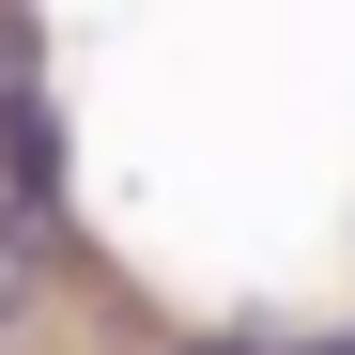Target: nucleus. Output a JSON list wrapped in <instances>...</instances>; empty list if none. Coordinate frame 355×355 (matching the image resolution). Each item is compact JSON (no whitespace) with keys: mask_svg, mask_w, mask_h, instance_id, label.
<instances>
[{"mask_svg":"<svg viewBox=\"0 0 355 355\" xmlns=\"http://www.w3.org/2000/svg\"><path fill=\"white\" fill-rule=\"evenodd\" d=\"M46 263H62V248H46L31 216H0V340H16V324L46 309Z\"/></svg>","mask_w":355,"mask_h":355,"instance_id":"1","label":"nucleus"},{"mask_svg":"<svg viewBox=\"0 0 355 355\" xmlns=\"http://www.w3.org/2000/svg\"><path fill=\"white\" fill-rule=\"evenodd\" d=\"M0 93H46V46H31V0H0Z\"/></svg>","mask_w":355,"mask_h":355,"instance_id":"2","label":"nucleus"},{"mask_svg":"<svg viewBox=\"0 0 355 355\" xmlns=\"http://www.w3.org/2000/svg\"><path fill=\"white\" fill-rule=\"evenodd\" d=\"M170 355H278V340H232V324H216V340H170Z\"/></svg>","mask_w":355,"mask_h":355,"instance_id":"3","label":"nucleus"},{"mask_svg":"<svg viewBox=\"0 0 355 355\" xmlns=\"http://www.w3.org/2000/svg\"><path fill=\"white\" fill-rule=\"evenodd\" d=\"M278 355H355V340H278Z\"/></svg>","mask_w":355,"mask_h":355,"instance_id":"4","label":"nucleus"}]
</instances>
